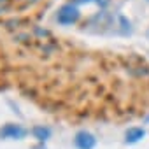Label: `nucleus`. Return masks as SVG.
Returning <instances> with one entry per match:
<instances>
[{
    "mask_svg": "<svg viewBox=\"0 0 149 149\" xmlns=\"http://www.w3.org/2000/svg\"><path fill=\"white\" fill-rule=\"evenodd\" d=\"M74 142H76V147L77 149H93L97 146V139L93 133L86 132V130H81L76 133V139H74Z\"/></svg>",
    "mask_w": 149,
    "mask_h": 149,
    "instance_id": "obj_3",
    "label": "nucleus"
},
{
    "mask_svg": "<svg viewBox=\"0 0 149 149\" xmlns=\"http://www.w3.org/2000/svg\"><path fill=\"white\" fill-rule=\"evenodd\" d=\"M147 2H149V0H147Z\"/></svg>",
    "mask_w": 149,
    "mask_h": 149,
    "instance_id": "obj_8",
    "label": "nucleus"
},
{
    "mask_svg": "<svg viewBox=\"0 0 149 149\" xmlns=\"http://www.w3.org/2000/svg\"><path fill=\"white\" fill-rule=\"evenodd\" d=\"M107 2L109 0H74L76 6H79V4H97V6H102V7H105Z\"/></svg>",
    "mask_w": 149,
    "mask_h": 149,
    "instance_id": "obj_6",
    "label": "nucleus"
},
{
    "mask_svg": "<svg viewBox=\"0 0 149 149\" xmlns=\"http://www.w3.org/2000/svg\"><path fill=\"white\" fill-rule=\"evenodd\" d=\"M26 133H28V132H26L23 126L13 125V123L4 125L2 128H0V139H14V140H21V139L26 137Z\"/></svg>",
    "mask_w": 149,
    "mask_h": 149,
    "instance_id": "obj_2",
    "label": "nucleus"
},
{
    "mask_svg": "<svg viewBox=\"0 0 149 149\" xmlns=\"http://www.w3.org/2000/svg\"><path fill=\"white\" fill-rule=\"evenodd\" d=\"M146 137V130L144 128H130L126 133H125V140L128 144H135L139 140H142Z\"/></svg>",
    "mask_w": 149,
    "mask_h": 149,
    "instance_id": "obj_4",
    "label": "nucleus"
},
{
    "mask_svg": "<svg viewBox=\"0 0 149 149\" xmlns=\"http://www.w3.org/2000/svg\"><path fill=\"white\" fill-rule=\"evenodd\" d=\"M146 123H149V116H147V118H146Z\"/></svg>",
    "mask_w": 149,
    "mask_h": 149,
    "instance_id": "obj_7",
    "label": "nucleus"
},
{
    "mask_svg": "<svg viewBox=\"0 0 149 149\" xmlns=\"http://www.w3.org/2000/svg\"><path fill=\"white\" fill-rule=\"evenodd\" d=\"M32 133H33V137H35L37 140H40V142H44V140H47V139L51 137V130L46 128V126H35V128L32 130Z\"/></svg>",
    "mask_w": 149,
    "mask_h": 149,
    "instance_id": "obj_5",
    "label": "nucleus"
},
{
    "mask_svg": "<svg viewBox=\"0 0 149 149\" xmlns=\"http://www.w3.org/2000/svg\"><path fill=\"white\" fill-rule=\"evenodd\" d=\"M81 18V13L77 9L76 4H65L58 9V14H56V19L60 25H74V23H77Z\"/></svg>",
    "mask_w": 149,
    "mask_h": 149,
    "instance_id": "obj_1",
    "label": "nucleus"
}]
</instances>
